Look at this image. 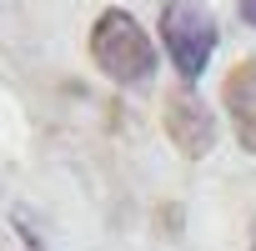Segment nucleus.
<instances>
[{
  "mask_svg": "<svg viewBox=\"0 0 256 251\" xmlns=\"http://www.w3.org/2000/svg\"><path fill=\"white\" fill-rule=\"evenodd\" d=\"M241 20H246V26H256V0H241Z\"/></svg>",
  "mask_w": 256,
  "mask_h": 251,
  "instance_id": "nucleus-5",
  "label": "nucleus"
},
{
  "mask_svg": "<svg viewBox=\"0 0 256 251\" xmlns=\"http://www.w3.org/2000/svg\"><path fill=\"white\" fill-rule=\"evenodd\" d=\"M221 100H226V116H231V126H236L241 151L256 156V60H241V66L226 76Z\"/></svg>",
  "mask_w": 256,
  "mask_h": 251,
  "instance_id": "nucleus-4",
  "label": "nucleus"
},
{
  "mask_svg": "<svg viewBox=\"0 0 256 251\" xmlns=\"http://www.w3.org/2000/svg\"><path fill=\"white\" fill-rule=\"evenodd\" d=\"M216 16L201 6V0H166L161 6V46L176 66V76L191 86L201 80V70L216 56Z\"/></svg>",
  "mask_w": 256,
  "mask_h": 251,
  "instance_id": "nucleus-2",
  "label": "nucleus"
},
{
  "mask_svg": "<svg viewBox=\"0 0 256 251\" xmlns=\"http://www.w3.org/2000/svg\"><path fill=\"white\" fill-rule=\"evenodd\" d=\"M251 251H256V236H251Z\"/></svg>",
  "mask_w": 256,
  "mask_h": 251,
  "instance_id": "nucleus-6",
  "label": "nucleus"
},
{
  "mask_svg": "<svg viewBox=\"0 0 256 251\" xmlns=\"http://www.w3.org/2000/svg\"><path fill=\"white\" fill-rule=\"evenodd\" d=\"M90 60L116 80V86H141L151 80L156 70V46L151 36L141 30L136 16H126V10H106L90 30Z\"/></svg>",
  "mask_w": 256,
  "mask_h": 251,
  "instance_id": "nucleus-1",
  "label": "nucleus"
},
{
  "mask_svg": "<svg viewBox=\"0 0 256 251\" xmlns=\"http://www.w3.org/2000/svg\"><path fill=\"white\" fill-rule=\"evenodd\" d=\"M166 136H171L176 151L191 156V161L216 146V116L206 110V100H201L191 86H181V90L166 96Z\"/></svg>",
  "mask_w": 256,
  "mask_h": 251,
  "instance_id": "nucleus-3",
  "label": "nucleus"
}]
</instances>
